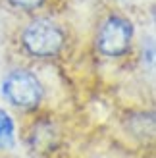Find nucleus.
<instances>
[{
  "label": "nucleus",
  "instance_id": "f257e3e1",
  "mask_svg": "<svg viewBox=\"0 0 156 158\" xmlns=\"http://www.w3.org/2000/svg\"><path fill=\"white\" fill-rule=\"evenodd\" d=\"M68 33L64 25L52 15L37 14L19 31V44L27 56L39 60L54 58L64 50Z\"/></svg>",
  "mask_w": 156,
  "mask_h": 158
},
{
  "label": "nucleus",
  "instance_id": "f03ea898",
  "mask_svg": "<svg viewBox=\"0 0 156 158\" xmlns=\"http://www.w3.org/2000/svg\"><path fill=\"white\" fill-rule=\"evenodd\" d=\"M135 39V25L121 12L106 14L96 29V50L106 58H121L129 54Z\"/></svg>",
  "mask_w": 156,
  "mask_h": 158
},
{
  "label": "nucleus",
  "instance_id": "7ed1b4c3",
  "mask_svg": "<svg viewBox=\"0 0 156 158\" xmlns=\"http://www.w3.org/2000/svg\"><path fill=\"white\" fill-rule=\"evenodd\" d=\"M2 94L14 108L31 112V110H37L39 104L43 102L44 89H43V83L39 81V77L31 69L18 68V69H12L4 77Z\"/></svg>",
  "mask_w": 156,
  "mask_h": 158
},
{
  "label": "nucleus",
  "instance_id": "20e7f679",
  "mask_svg": "<svg viewBox=\"0 0 156 158\" xmlns=\"http://www.w3.org/2000/svg\"><path fill=\"white\" fill-rule=\"evenodd\" d=\"M54 0H4V4L14 12L27 14V15H37L43 10H46Z\"/></svg>",
  "mask_w": 156,
  "mask_h": 158
},
{
  "label": "nucleus",
  "instance_id": "39448f33",
  "mask_svg": "<svg viewBox=\"0 0 156 158\" xmlns=\"http://www.w3.org/2000/svg\"><path fill=\"white\" fill-rule=\"evenodd\" d=\"M15 145V123L14 118L6 112V110L0 108V148L8 151V148H14Z\"/></svg>",
  "mask_w": 156,
  "mask_h": 158
}]
</instances>
